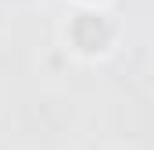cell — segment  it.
I'll return each instance as SVG.
<instances>
[{"instance_id": "1", "label": "cell", "mask_w": 154, "mask_h": 150, "mask_svg": "<svg viewBox=\"0 0 154 150\" xmlns=\"http://www.w3.org/2000/svg\"><path fill=\"white\" fill-rule=\"evenodd\" d=\"M72 39H75L82 50H104L108 39H111V25L97 14H82L75 25H72Z\"/></svg>"}]
</instances>
